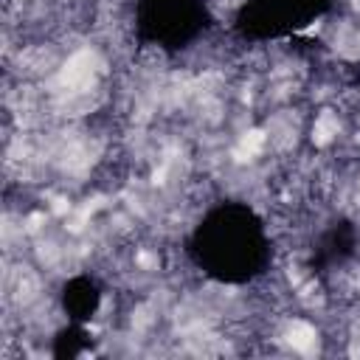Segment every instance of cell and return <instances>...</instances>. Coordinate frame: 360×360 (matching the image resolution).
<instances>
[{
	"label": "cell",
	"instance_id": "cell-1",
	"mask_svg": "<svg viewBox=\"0 0 360 360\" xmlns=\"http://www.w3.org/2000/svg\"><path fill=\"white\" fill-rule=\"evenodd\" d=\"M287 343H290L295 352L309 354V352L315 349V343H318V332H315V326L307 323V321H292V323L287 326Z\"/></svg>",
	"mask_w": 360,
	"mask_h": 360
},
{
	"label": "cell",
	"instance_id": "cell-2",
	"mask_svg": "<svg viewBox=\"0 0 360 360\" xmlns=\"http://www.w3.org/2000/svg\"><path fill=\"white\" fill-rule=\"evenodd\" d=\"M335 135H338V115H335L332 110H323V112L315 118L312 138H315V143H318V146H323V143H329Z\"/></svg>",
	"mask_w": 360,
	"mask_h": 360
}]
</instances>
